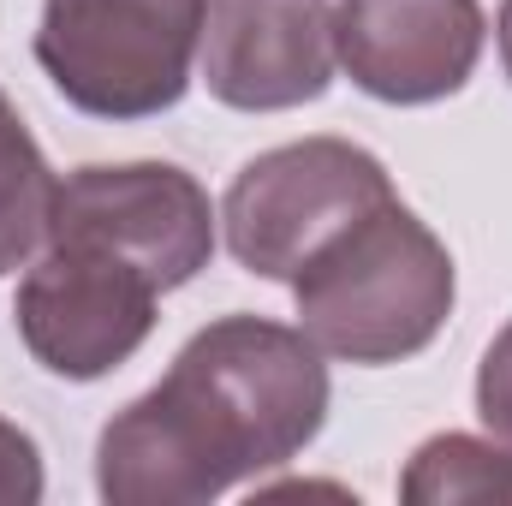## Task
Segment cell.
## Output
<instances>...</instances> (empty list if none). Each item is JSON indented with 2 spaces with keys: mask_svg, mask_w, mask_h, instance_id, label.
<instances>
[{
  "mask_svg": "<svg viewBox=\"0 0 512 506\" xmlns=\"http://www.w3.org/2000/svg\"><path fill=\"white\" fill-rule=\"evenodd\" d=\"M328 423V364L304 328L221 316L173 370L108 417L96 489L108 506H209L298 459Z\"/></svg>",
  "mask_w": 512,
  "mask_h": 506,
  "instance_id": "1",
  "label": "cell"
},
{
  "mask_svg": "<svg viewBox=\"0 0 512 506\" xmlns=\"http://www.w3.org/2000/svg\"><path fill=\"white\" fill-rule=\"evenodd\" d=\"M292 298L298 328L322 358L382 370L435 346L453 316L459 274L447 245L399 197H387L292 280Z\"/></svg>",
  "mask_w": 512,
  "mask_h": 506,
  "instance_id": "2",
  "label": "cell"
},
{
  "mask_svg": "<svg viewBox=\"0 0 512 506\" xmlns=\"http://www.w3.org/2000/svg\"><path fill=\"white\" fill-rule=\"evenodd\" d=\"M209 0H42L36 66L90 120H155L185 102Z\"/></svg>",
  "mask_w": 512,
  "mask_h": 506,
  "instance_id": "3",
  "label": "cell"
},
{
  "mask_svg": "<svg viewBox=\"0 0 512 506\" xmlns=\"http://www.w3.org/2000/svg\"><path fill=\"white\" fill-rule=\"evenodd\" d=\"M393 197L387 167L346 137H298L245 161L221 197L227 251L262 280H298L352 221Z\"/></svg>",
  "mask_w": 512,
  "mask_h": 506,
  "instance_id": "4",
  "label": "cell"
},
{
  "mask_svg": "<svg viewBox=\"0 0 512 506\" xmlns=\"http://www.w3.org/2000/svg\"><path fill=\"white\" fill-rule=\"evenodd\" d=\"M155 298L161 286L131 256L90 239H48L18 280L12 322L48 376L102 381L149 340Z\"/></svg>",
  "mask_w": 512,
  "mask_h": 506,
  "instance_id": "5",
  "label": "cell"
},
{
  "mask_svg": "<svg viewBox=\"0 0 512 506\" xmlns=\"http://www.w3.org/2000/svg\"><path fill=\"white\" fill-rule=\"evenodd\" d=\"M48 239H90L131 256L161 292L197 280L215 256L209 191L173 161L78 167L54 185Z\"/></svg>",
  "mask_w": 512,
  "mask_h": 506,
  "instance_id": "6",
  "label": "cell"
},
{
  "mask_svg": "<svg viewBox=\"0 0 512 506\" xmlns=\"http://www.w3.org/2000/svg\"><path fill=\"white\" fill-rule=\"evenodd\" d=\"M203 84L221 108L280 114L322 102L334 84V6L328 0H209Z\"/></svg>",
  "mask_w": 512,
  "mask_h": 506,
  "instance_id": "7",
  "label": "cell"
},
{
  "mask_svg": "<svg viewBox=\"0 0 512 506\" xmlns=\"http://www.w3.org/2000/svg\"><path fill=\"white\" fill-rule=\"evenodd\" d=\"M477 0H340L334 54L346 78L387 108H429L471 84L483 60Z\"/></svg>",
  "mask_w": 512,
  "mask_h": 506,
  "instance_id": "8",
  "label": "cell"
},
{
  "mask_svg": "<svg viewBox=\"0 0 512 506\" xmlns=\"http://www.w3.org/2000/svg\"><path fill=\"white\" fill-rule=\"evenodd\" d=\"M54 173L24 131L18 108L0 90V274L30 268L36 251L48 245V215H54Z\"/></svg>",
  "mask_w": 512,
  "mask_h": 506,
  "instance_id": "9",
  "label": "cell"
},
{
  "mask_svg": "<svg viewBox=\"0 0 512 506\" xmlns=\"http://www.w3.org/2000/svg\"><path fill=\"white\" fill-rule=\"evenodd\" d=\"M405 506H465V501H512V453L489 435H429L411 465L399 471Z\"/></svg>",
  "mask_w": 512,
  "mask_h": 506,
  "instance_id": "10",
  "label": "cell"
},
{
  "mask_svg": "<svg viewBox=\"0 0 512 506\" xmlns=\"http://www.w3.org/2000/svg\"><path fill=\"white\" fill-rule=\"evenodd\" d=\"M477 417H483V429L512 453V322L495 334V346L477 364Z\"/></svg>",
  "mask_w": 512,
  "mask_h": 506,
  "instance_id": "11",
  "label": "cell"
},
{
  "mask_svg": "<svg viewBox=\"0 0 512 506\" xmlns=\"http://www.w3.org/2000/svg\"><path fill=\"white\" fill-rule=\"evenodd\" d=\"M42 501V453L36 441L0 417V506H36Z\"/></svg>",
  "mask_w": 512,
  "mask_h": 506,
  "instance_id": "12",
  "label": "cell"
},
{
  "mask_svg": "<svg viewBox=\"0 0 512 506\" xmlns=\"http://www.w3.org/2000/svg\"><path fill=\"white\" fill-rule=\"evenodd\" d=\"M495 42H501V66L512 78V0H501V18H495Z\"/></svg>",
  "mask_w": 512,
  "mask_h": 506,
  "instance_id": "13",
  "label": "cell"
}]
</instances>
